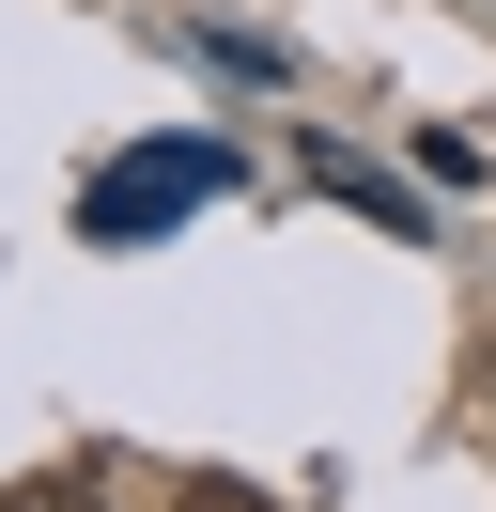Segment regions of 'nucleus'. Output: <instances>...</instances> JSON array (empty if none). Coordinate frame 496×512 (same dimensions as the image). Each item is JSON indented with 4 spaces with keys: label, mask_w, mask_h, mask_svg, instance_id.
<instances>
[{
    "label": "nucleus",
    "mask_w": 496,
    "mask_h": 512,
    "mask_svg": "<svg viewBox=\"0 0 496 512\" xmlns=\"http://www.w3.org/2000/svg\"><path fill=\"white\" fill-rule=\"evenodd\" d=\"M233 187V156H217V140H140V156H109L93 171V249H140V233H171V202H217Z\"/></svg>",
    "instance_id": "nucleus-1"
},
{
    "label": "nucleus",
    "mask_w": 496,
    "mask_h": 512,
    "mask_svg": "<svg viewBox=\"0 0 496 512\" xmlns=\"http://www.w3.org/2000/svg\"><path fill=\"white\" fill-rule=\"evenodd\" d=\"M0 512H109V481H78V466H31Z\"/></svg>",
    "instance_id": "nucleus-2"
},
{
    "label": "nucleus",
    "mask_w": 496,
    "mask_h": 512,
    "mask_svg": "<svg viewBox=\"0 0 496 512\" xmlns=\"http://www.w3.org/2000/svg\"><path fill=\"white\" fill-rule=\"evenodd\" d=\"M171 512H279V497H248V481H186Z\"/></svg>",
    "instance_id": "nucleus-3"
}]
</instances>
